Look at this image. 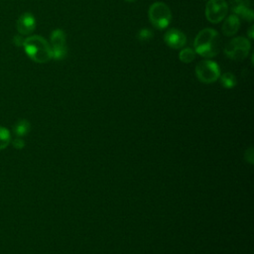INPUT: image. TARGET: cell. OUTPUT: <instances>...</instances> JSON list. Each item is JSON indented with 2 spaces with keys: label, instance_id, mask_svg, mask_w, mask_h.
<instances>
[{
  "label": "cell",
  "instance_id": "cell-15",
  "mask_svg": "<svg viewBox=\"0 0 254 254\" xmlns=\"http://www.w3.org/2000/svg\"><path fill=\"white\" fill-rule=\"evenodd\" d=\"M11 142V133L10 131L3 127L0 126V150L5 149Z\"/></svg>",
  "mask_w": 254,
  "mask_h": 254
},
{
  "label": "cell",
  "instance_id": "cell-8",
  "mask_svg": "<svg viewBox=\"0 0 254 254\" xmlns=\"http://www.w3.org/2000/svg\"><path fill=\"white\" fill-rule=\"evenodd\" d=\"M17 31L22 36L30 35L36 28V19L32 13L25 12L17 20Z\"/></svg>",
  "mask_w": 254,
  "mask_h": 254
},
{
  "label": "cell",
  "instance_id": "cell-10",
  "mask_svg": "<svg viewBox=\"0 0 254 254\" xmlns=\"http://www.w3.org/2000/svg\"><path fill=\"white\" fill-rule=\"evenodd\" d=\"M232 12L246 21H252L254 18L253 11L250 8L248 0H232L231 1Z\"/></svg>",
  "mask_w": 254,
  "mask_h": 254
},
{
  "label": "cell",
  "instance_id": "cell-7",
  "mask_svg": "<svg viewBox=\"0 0 254 254\" xmlns=\"http://www.w3.org/2000/svg\"><path fill=\"white\" fill-rule=\"evenodd\" d=\"M51 48L53 52V59L63 60L65 58L67 49L65 34L61 29H56L51 34Z\"/></svg>",
  "mask_w": 254,
  "mask_h": 254
},
{
  "label": "cell",
  "instance_id": "cell-5",
  "mask_svg": "<svg viewBox=\"0 0 254 254\" xmlns=\"http://www.w3.org/2000/svg\"><path fill=\"white\" fill-rule=\"evenodd\" d=\"M195 75L199 81L203 83H211L219 78L220 68L215 62L204 60L196 64Z\"/></svg>",
  "mask_w": 254,
  "mask_h": 254
},
{
  "label": "cell",
  "instance_id": "cell-11",
  "mask_svg": "<svg viewBox=\"0 0 254 254\" xmlns=\"http://www.w3.org/2000/svg\"><path fill=\"white\" fill-rule=\"evenodd\" d=\"M240 27V20L239 17L236 16L235 14H232L230 16H228L225 21L222 24L221 27V31L222 34L226 37H231L233 35H235L238 31Z\"/></svg>",
  "mask_w": 254,
  "mask_h": 254
},
{
  "label": "cell",
  "instance_id": "cell-2",
  "mask_svg": "<svg viewBox=\"0 0 254 254\" xmlns=\"http://www.w3.org/2000/svg\"><path fill=\"white\" fill-rule=\"evenodd\" d=\"M23 47L26 55L38 64H45L53 59L51 45L39 35H33L25 39Z\"/></svg>",
  "mask_w": 254,
  "mask_h": 254
},
{
  "label": "cell",
  "instance_id": "cell-18",
  "mask_svg": "<svg viewBox=\"0 0 254 254\" xmlns=\"http://www.w3.org/2000/svg\"><path fill=\"white\" fill-rule=\"evenodd\" d=\"M12 144H13V146H14L16 149H22V148L25 146V142H24V140L21 139V138H16V139H14L13 142H12Z\"/></svg>",
  "mask_w": 254,
  "mask_h": 254
},
{
  "label": "cell",
  "instance_id": "cell-9",
  "mask_svg": "<svg viewBox=\"0 0 254 254\" xmlns=\"http://www.w3.org/2000/svg\"><path fill=\"white\" fill-rule=\"evenodd\" d=\"M164 42L171 49H181L186 45L187 37L178 29H171L164 34Z\"/></svg>",
  "mask_w": 254,
  "mask_h": 254
},
{
  "label": "cell",
  "instance_id": "cell-16",
  "mask_svg": "<svg viewBox=\"0 0 254 254\" xmlns=\"http://www.w3.org/2000/svg\"><path fill=\"white\" fill-rule=\"evenodd\" d=\"M153 38V33L149 29H142L138 33V39L140 41H149Z\"/></svg>",
  "mask_w": 254,
  "mask_h": 254
},
{
  "label": "cell",
  "instance_id": "cell-19",
  "mask_svg": "<svg viewBox=\"0 0 254 254\" xmlns=\"http://www.w3.org/2000/svg\"><path fill=\"white\" fill-rule=\"evenodd\" d=\"M252 31H253V26H251V27H250V29H249V37H250V39H253Z\"/></svg>",
  "mask_w": 254,
  "mask_h": 254
},
{
  "label": "cell",
  "instance_id": "cell-17",
  "mask_svg": "<svg viewBox=\"0 0 254 254\" xmlns=\"http://www.w3.org/2000/svg\"><path fill=\"white\" fill-rule=\"evenodd\" d=\"M24 41H25V39H24V38L22 37V35H20V34L14 36V38H13V43H14V45L17 46V47L23 46Z\"/></svg>",
  "mask_w": 254,
  "mask_h": 254
},
{
  "label": "cell",
  "instance_id": "cell-4",
  "mask_svg": "<svg viewBox=\"0 0 254 254\" xmlns=\"http://www.w3.org/2000/svg\"><path fill=\"white\" fill-rule=\"evenodd\" d=\"M250 42L244 37H236L229 41L224 47V54L234 61H242L250 52Z\"/></svg>",
  "mask_w": 254,
  "mask_h": 254
},
{
  "label": "cell",
  "instance_id": "cell-13",
  "mask_svg": "<svg viewBox=\"0 0 254 254\" xmlns=\"http://www.w3.org/2000/svg\"><path fill=\"white\" fill-rule=\"evenodd\" d=\"M180 61L185 64H190L192 62L195 58V52L190 48H185L183 49L179 54Z\"/></svg>",
  "mask_w": 254,
  "mask_h": 254
},
{
  "label": "cell",
  "instance_id": "cell-6",
  "mask_svg": "<svg viewBox=\"0 0 254 254\" xmlns=\"http://www.w3.org/2000/svg\"><path fill=\"white\" fill-rule=\"evenodd\" d=\"M205 18L213 24L221 22L228 13V5L224 0H208L205 5Z\"/></svg>",
  "mask_w": 254,
  "mask_h": 254
},
{
  "label": "cell",
  "instance_id": "cell-14",
  "mask_svg": "<svg viewBox=\"0 0 254 254\" xmlns=\"http://www.w3.org/2000/svg\"><path fill=\"white\" fill-rule=\"evenodd\" d=\"M220 77V83L225 88H232L236 85V78L231 72H224Z\"/></svg>",
  "mask_w": 254,
  "mask_h": 254
},
{
  "label": "cell",
  "instance_id": "cell-12",
  "mask_svg": "<svg viewBox=\"0 0 254 254\" xmlns=\"http://www.w3.org/2000/svg\"><path fill=\"white\" fill-rule=\"evenodd\" d=\"M13 131H14L15 135H17L18 137L26 135L30 131V123H29V121L24 120V119L18 121L14 125V127H13Z\"/></svg>",
  "mask_w": 254,
  "mask_h": 254
},
{
  "label": "cell",
  "instance_id": "cell-3",
  "mask_svg": "<svg viewBox=\"0 0 254 254\" xmlns=\"http://www.w3.org/2000/svg\"><path fill=\"white\" fill-rule=\"evenodd\" d=\"M148 16L151 24L160 30L167 28L172 21V12L169 6L163 2L153 3L149 8Z\"/></svg>",
  "mask_w": 254,
  "mask_h": 254
},
{
  "label": "cell",
  "instance_id": "cell-1",
  "mask_svg": "<svg viewBox=\"0 0 254 254\" xmlns=\"http://www.w3.org/2000/svg\"><path fill=\"white\" fill-rule=\"evenodd\" d=\"M193 48L195 54L203 58H213L220 51V37L214 29H202L194 38Z\"/></svg>",
  "mask_w": 254,
  "mask_h": 254
},
{
  "label": "cell",
  "instance_id": "cell-20",
  "mask_svg": "<svg viewBox=\"0 0 254 254\" xmlns=\"http://www.w3.org/2000/svg\"><path fill=\"white\" fill-rule=\"evenodd\" d=\"M125 1H128V2H132V1H135V0H125Z\"/></svg>",
  "mask_w": 254,
  "mask_h": 254
}]
</instances>
